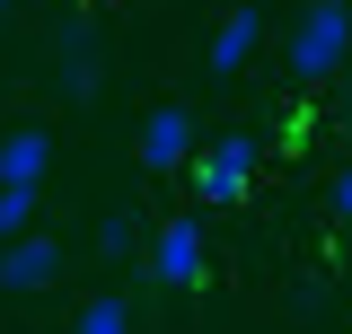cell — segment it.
I'll use <instances>...</instances> for the list:
<instances>
[{
    "mask_svg": "<svg viewBox=\"0 0 352 334\" xmlns=\"http://www.w3.org/2000/svg\"><path fill=\"white\" fill-rule=\"evenodd\" d=\"M282 62H291V80H335L352 62V0H308L291 44H282Z\"/></svg>",
    "mask_w": 352,
    "mask_h": 334,
    "instance_id": "6da1fadb",
    "label": "cell"
},
{
    "mask_svg": "<svg viewBox=\"0 0 352 334\" xmlns=\"http://www.w3.org/2000/svg\"><path fill=\"white\" fill-rule=\"evenodd\" d=\"M194 194L203 203H247V185H256V132H212V141H194Z\"/></svg>",
    "mask_w": 352,
    "mask_h": 334,
    "instance_id": "7a4b0ae2",
    "label": "cell"
},
{
    "mask_svg": "<svg viewBox=\"0 0 352 334\" xmlns=\"http://www.w3.org/2000/svg\"><path fill=\"white\" fill-rule=\"evenodd\" d=\"M141 273L159 291H194L212 273V247H203V220H168V229H141Z\"/></svg>",
    "mask_w": 352,
    "mask_h": 334,
    "instance_id": "3957f363",
    "label": "cell"
},
{
    "mask_svg": "<svg viewBox=\"0 0 352 334\" xmlns=\"http://www.w3.org/2000/svg\"><path fill=\"white\" fill-rule=\"evenodd\" d=\"M62 282V247L44 238V229H18V238H0V291H18V299H36Z\"/></svg>",
    "mask_w": 352,
    "mask_h": 334,
    "instance_id": "277c9868",
    "label": "cell"
},
{
    "mask_svg": "<svg viewBox=\"0 0 352 334\" xmlns=\"http://www.w3.org/2000/svg\"><path fill=\"white\" fill-rule=\"evenodd\" d=\"M185 159H194V115L185 106H150L141 115V167L150 176H176Z\"/></svg>",
    "mask_w": 352,
    "mask_h": 334,
    "instance_id": "5b68a950",
    "label": "cell"
},
{
    "mask_svg": "<svg viewBox=\"0 0 352 334\" xmlns=\"http://www.w3.org/2000/svg\"><path fill=\"white\" fill-rule=\"evenodd\" d=\"M256 44H264V9H256V0H238V9L212 27V53H203V62H212V80H238V71L256 62Z\"/></svg>",
    "mask_w": 352,
    "mask_h": 334,
    "instance_id": "8992f818",
    "label": "cell"
},
{
    "mask_svg": "<svg viewBox=\"0 0 352 334\" xmlns=\"http://www.w3.org/2000/svg\"><path fill=\"white\" fill-rule=\"evenodd\" d=\"M53 167V132L44 124H9L0 132V185H44Z\"/></svg>",
    "mask_w": 352,
    "mask_h": 334,
    "instance_id": "52a82bcc",
    "label": "cell"
},
{
    "mask_svg": "<svg viewBox=\"0 0 352 334\" xmlns=\"http://www.w3.org/2000/svg\"><path fill=\"white\" fill-rule=\"evenodd\" d=\"M53 80H62V97H97V36H88V27H62Z\"/></svg>",
    "mask_w": 352,
    "mask_h": 334,
    "instance_id": "ba28073f",
    "label": "cell"
},
{
    "mask_svg": "<svg viewBox=\"0 0 352 334\" xmlns=\"http://www.w3.org/2000/svg\"><path fill=\"white\" fill-rule=\"evenodd\" d=\"M71 334H132V299H115V291H106V299H88Z\"/></svg>",
    "mask_w": 352,
    "mask_h": 334,
    "instance_id": "9c48e42d",
    "label": "cell"
},
{
    "mask_svg": "<svg viewBox=\"0 0 352 334\" xmlns=\"http://www.w3.org/2000/svg\"><path fill=\"white\" fill-rule=\"evenodd\" d=\"M36 194H44V185H0V238L36 229Z\"/></svg>",
    "mask_w": 352,
    "mask_h": 334,
    "instance_id": "30bf717a",
    "label": "cell"
},
{
    "mask_svg": "<svg viewBox=\"0 0 352 334\" xmlns=\"http://www.w3.org/2000/svg\"><path fill=\"white\" fill-rule=\"evenodd\" d=\"M97 255H141V220L132 211H106L97 220Z\"/></svg>",
    "mask_w": 352,
    "mask_h": 334,
    "instance_id": "8fae6325",
    "label": "cell"
},
{
    "mask_svg": "<svg viewBox=\"0 0 352 334\" xmlns=\"http://www.w3.org/2000/svg\"><path fill=\"white\" fill-rule=\"evenodd\" d=\"M335 220H352V167L335 176Z\"/></svg>",
    "mask_w": 352,
    "mask_h": 334,
    "instance_id": "7c38bea8",
    "label": "cell"
},
{
    "mask_svg": "<svg viewBox=\"0 0 352 334\" xmlns=\"http://www.w3.org/2000/svg\"><path fill=\"white\" fill-rule=\"evenodd\" d=\"M335 80H344V106H335V124L352 132V62H344V71H335Z\"/></svg>",
    "mask_w": 352,
    "mask_h": 334,
    "instance_id": "4fadbf2b",
    "label": "cell"
},
{
    "mask_svg": "<svg viewBox=\"0 0 352 334\" xmlns=\"http://www.w3.org/2000/svg\"><path fill=\"white\" fill-rule=\"evenodd\" d=\"M0 9H9V0H0Z\"/></svg>",
    "mask_w": 352,
    "mask_h": 334,
    "instance_id": "5bb4252c",
    "label": "cell"
}]
</instances>
